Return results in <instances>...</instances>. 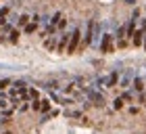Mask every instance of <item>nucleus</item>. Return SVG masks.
Returning <instances> with one entry per match:
<instances>
[{"label":"nucleus","instance_id":"1","mask_svg":"<svg viewBox=\"0 0 146 134\" xmlns=\"http://www.w3.org/2000/svg\"><path fill=\"white\" fill-rule=\"evenodd\" d=\"M84 92H86V96H88V100H90V103H94L96 107H102V105H104V96L100 94V90H98L96 86H92V88H86Z\"/></svg>","mask_w":146,"mask_h":134},{"label":"nucleus","instance_id":"2","mask_svg":"<svg viewBox=\"0 0 146 134\" xmlns=\"http://www.w3.org/2000/svg\"><path fill=\"white\" fill-rule=\"evenodd\" d=\"M79 40H82V31H79V27H75L71 31V38H69V46H67V52L71 55V52H75L77 48V44H79Z\"/></svg>","mask_w":146,"mask_h":134},{"label":"nucleus","instance_id":"3","mask_svg":"<svg viewBox=\"0 0 146 134\" xmlns=\"http://www.w3.org/2000/svg\"><path fill=\"white\" fill-rule=\"evenodd\" d=\"M134 78H136V71H134V69H125L123 76L119 78V86H121V88H127V86H131Z\"/></svg>","mask_w":146,"mask_h":134},{"label":"nucleus","instance_id":"4","mask_svg":"<svg viewBox=\"0 0 146 134\" xmlns=\"http://www.w3.org/2000/svg\"><path fill=\"white\" fill-rule=\"evenodd\" d=\"M100 50H102V52H111V50H113V34H102Z\"/></svg>","mask_w":146,"mask_h":134},{"label":"nucleus","instance_id":"5","mask_svg":"<svg viewBox=\"0 0 146 134\" xmlns=\"http://www.w3.org/2000/svg\"><path fill=\"white\" fill-rule=\"evenodd\" d=\"M119 71H111L109 76H104V88H113V86H115L117 82H119Z\"/></svg>","mask_w":146,"mask_h":134},{"label":"nucleus","instance_id":"6","mask_svg":"<svg viewBox=\"0 0 146 134\" xmlns=\"http://www.w3.org/2000/svg\"><path fill=\"white\" fill-rule=\"evenodd\" d=\"M69 38H71V34H61V40H58L56 52H63V50H65V46L69 44Z\"/></svg>","mask_w":146,"mask_h":134},{"label":"nucleus","instance_id":"7","mask_svg":"<svg viewBox=\"0 0 146 134\" xmlns=\"http://www.w3.org/2000/svg\"><path fill=\"white\" fill-rule=\"evenodd\" d=\"M56 38H58V36H48V38H46V42H44V46H46L48 50H54L56 46H58V44H56Z\"/></svg>","mask_w":146,"mask_h":134},{"label":"nucleus","instance_id":"8","mask_svg":"<svg viewBox=\"0 0 146 134\" xmlns=\"http://www.w3.org/2000/svg\"><path fill=\"white\" fill-rule=\"evenodd\" d=\"M146 36V31L144 29H138L136 34H134V38H131V42H134V46H140L142 44V38Z\"/></svg>","mask_w":146,"mask_h":134},{"label":"nucleus","instance_id":"9","mask_svg":"<svg viewBox=\"0 0 146 134\" xmlns=\"http://www.w3.org/2000/svg\"><path fill=\"white\" fill-rule=\"evenodd\" d=\"M131 84H134V90L136 92H142L144 90V80L138 76V73H136V78H134V82H131Z\"/></svg>","mask_w":146,"mask_h":134},{"label":"nucleus","instance_id":"10","mask_svg":"<svg viewBox=\"0 0 146 134\" xmlns=\"http://www.w3.org/2000/svg\"><path fill=\"white\" fill-rule=\"evenodd\" d=\"M38 25H40L38 21H29L27 25H25V34H34V31L38 29Z\"/></svg>","mask_w":146,"mask_h":134},{"label":"nucleus","instance_id":"11","mask_svg":"<svg viewBox=\"0 0 146 134\" xmlns=\"http://www.w3.org/2000/svg\"><path fill=\"white\" fill-rule=\"evenodd\" d=\"M61 19H63V15H61V13H54V15H52V19H50V25H54V27H58Z\"/></svg>","mask_w":146,"mask_h":134},{"label":"nucleus","instance_id":"12","mask_svg":"<svg viewBox=\"0 0 146 134\" xmlns=\"http://www.w3.org/2000/svg\"><path fill=\"white\" fill-rule=\"evenodd\" d=\"M29 21H31V17H29V15H21V17L17 19V23H19V25H23V27H25V25H27Z\"/></svg>","mask_w":146,"mask_h":134},{"label":"nucleus","instance_id":"13","mask_svg":"<svg viewBox=\"0 0 146 134\" xmlns=\"http://www.w3.org/2000/svg\"><path fill=\"white\" fill-rule=\"evenodd\" d=\"M17 40H19V29H13V31H11V38H9V42H13V44H15Z\"/></svg>","mask_w":146,"mask_h":134},{"label":"nucleus","instance_id":"14","mask_svg":"<svg viewBox=\"0 0 146 134\" xmlns=\"http://www.w3.org/2000/svg\"><path fill=\"white\" fill-rule=\"evenodd\" d=\"M123 103H125V100H123L121 96H119V98H115V100H113V107H115V109H121V107H123Z\"/></svg>","mask_w":146,"mask_h":134},{"label":"nucleus","instance_id":"15","mask_svg":"<svg viewBox=\"0 0 146 134\" xmlns=\"http://www.w3.org/2000/svg\"><path fill=\"white\" fill-rule=\"evenodd\" d=\"M123 100H125V103H129V100H134V94H131V92H127V90H125L123 92V96H121Z\"/></svg>","mask_w":146,"mask_h":134},{"label":"nucleus","instance_id":"16","mask_svg":"<svg viewBox=\"0 0 146 134\" xmlns=\"http://www.w3.org/2000/svg\"><path fill=\"white\" fill-rule=\"evenodd\" d=\"M38 96H40V92H38L36 88H31V90H29V98H31V100H38Z\"/></svg>","mask_w":146,"mask_h":134},{"label":"nucleus","instance_id":"17","mask_svg":"<svg viewBox=\"0 0 146 134\" xmlns=\"http://www.w3.org/2000/svg\"><path fill=\"white\" fill-rule=\"evenodd\" d=\"M9 84H11V80H6V78H2V80H0V90H4L6 86H9Z\"/></svg>","mask_w":146,"mask_h":134},{"label":"nucleus","instance_id":"18","mask_svg":"<svg viewBox=\"0 0 146 134\" xmlns=\"http://www.w3.org/2000/svg\"><path fill=\"white\" fill-rule=\"evenodd\" d=\"M40 109H42V111H48V109H50V100H46V98H44V100H42V107H40Z\"/></svg>","mask_w":146,"mask_h":134},{"label":"nucleus","instance_id":"19","mask_svg":"<svg viewBox=\"0 0 146 134\" xmlns=\"http://www.w3.org/2000/svg\"><path fill=\"white\" fill-rule=\"evenodd\" d=\"M67 115H71V117H79L82 113H79V111H67Z\"/></svg>","mask_w":146,"mask_h":134},{"label":"nucleus","instance_id":"20","mask_svg":"<svg viewBox=\"0 0 146 134\" xmlns=\"http://www.w3.org/2000/svg\"><path fill=\"white\" fill-rule=\"evenodd\" d=\"M27 109H29V105H27V100H25V105L19 107V111H27Z\"/></svg>","mask_w":146,"mask_h":134},{"label":"nucleus","instance_id":"21","mask_svg":"<svg viewBox=\"0 0 146 134\" xmlns=\"http://www.w3.org/2000/svg\"><path fill=\"white\" fill-rule=\"evenodd\" d=\"M125 2H127V4H136V0H125Z\"/></svg>","mask_w":146,"mask_h":134}]
</instances>
